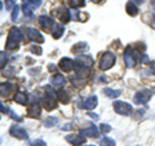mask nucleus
<instances>
[{"label":"nucleus","mask_w":155,"mask_h":146,"mask_svg":"<svg viewBox=\"0 0 155 146\" xmlns=\"http://www.w3.org/2000/svg\"><path fill=\"white\" fill-rule=\"evenodd\" d=\"M23 40V34L18 30L17 27H12L9 30L7 44H5V51H16L18 49V44Z\"/></svg>","instance_id":"f257e3e1"},{"label":"nucleus","mask_w":155,"mask_h":146,"mask_svg":"<svg viewBox=\"0 0 155 146\" xmlns=\"http://www.w3.org/2000/svg\"><path fill=\"white\" fill-rule=\"evenodd\" d=\"M57 96L54 95V92H53V89L51 88V87H47L45 88V98L43 100V106H44V109L48 110V111H51L53 109H56V106H57Z\"/></svg>","instance_id":"f03ea898"},{"label":"nucleus","mask_w":155,"mask_h":146,"mask_svg":"<svg viewBox=\"0 0 155 146\" xmlns=\"http://www.w3.org/2000/svg\"><path fill=\"white\" fill-rule=\"evenodd\" d=\"M114 64H115V55L113 52H105L100 60V69L102 71L109 70L114 66Z\"/></svg>","instance_id":"7ed1b4c3"},{"label":"nucleus","mask_w":155,"mask_h":146,"mask_svg":"<svg viewBox=\"0 0 155 146\" xmlns=\"http://www.w3.org/2000/svg\"><path fill=\"white\" fill-rule=\"evenodd\" d=\"M113 108L115 110V113H118L120 115H124V116L130 115L132 111H133L132 106H130L129 104H127V102H124V101H114Z\"/></svg>","instance_id":"20e7f679"},{"label":"nucleus","mask_w":155,"mask_h":146,"mask_svg":"<svg viewBox=\"0 0 155 146\" xmlns=\"http://www.w3.org/2000/svg\"><path fill=\"white\" fill-rule=\"evenodd\" d=\"M151 98V91L149 89H142V91H138L137 93L134 95V104L137 105H143V104H147Z\"/></svg>","instance_id":"39448f33"},{"label":"nucleus","mask_w":155,"mask_h":146,"mask_svg":"<svg viewBox=\"0 0 155 146\" xmlns=\"http://www.w3.org/2000/svg\"><path fill=\"white\" fill-rule=\"evenodd\" d=\"M26 36L30 41H34V43H39V44H41L43 41H44V36L40 34V31L36 30V28H32V27H27L26 28Z\"/></svg>","instance_id":"423d86ee"},{"label":"nucleus","mask_w":155,"mask_h":146,"mask_svg":"<svg viewBox=\"0 0 155 146\" xmlns=\"http://www.w3.org/2000/svg\"><path fill=\"white\" fill-rule=\"evenodd\" d=\"M52 14L58 19V21H61L62 23H66L71 19L70 11H67V9H65V8H57V9H54V11H52Z\"/></svg>","instance_id":"0eeeda50"},{"label":"nucleus","mask_w":155,"mask_h":146,"mask_svg":"<svg viewBox=\"0 0 155 146\" xmlns=\"http://www.w3.org/2000/svg\"><path fill=\"white\" fill-rule=\"evenodd\" d=\"M9 133H11L13 137L18 138V140H27L28 138V134L26 132V129L19 127L18 124H13L11 127V129H9Z\"/></svg>","instance_id":"6e6552de"},{"label":"nucleus","mask_w":155,"mask_h":146,"mask_svg":"<svg viewBox=\"0 0 155 146\" xmlns=\"http://www.w3.org/2000/svg\"><path fill=\"white\" fill-rule=\"evenodd\" d=\"M124 62H125V66L129 67V69H132V67L136 66L137 60H136L134 52L132 51V48L130 47H128L127 49H125V52H124Z\"/></svg>","instance_id":"1a4fd4ad"},{"label":"nucleus","mask_w":155,"mask_h":146,"mask_svg":"<svg viewBox=\"0 0 155 146\" xmlns=\"http://www.w3.org/2000/svg\"><path fill=\"white\" fill-rule=\"evenodd\" d=\"M65 140L67 141V142H70L71 145H74V146H80V145H83V144H85V136H83V134H78V133H75V134H67L66 137H65Z\"/></svg>","instance_id":"9d476101"},{"label":"nucleus","mask_w":155,"mask_h":146,"mask_svg":"<svg viewBox=\"0 0 155 146\" xmlns=\"http://www.w3.org/2000/svg\"><path fill=\"white\" fill-rule=\"evenodd\" d=\"M97 104H98V100H97L96 96H91L87 100H84L83 102H79V108L80 109H85V110H93Z\"/></svg>","instance_id":"9b49d317"},{"label":"nucleus","mask_w":155,"mask_h":146,"mask_svg":"<svg viewBox=\"0 0 155 146\" xmlns=\"http://www.w3.org/2000/svg\"><path fill=\"white\" fill-rule=\"evenodd\" d=\"M58 66H60V69L62 71L65 72H70L72 69H75V62L71 60V58H67V57H64L61 58L60 64H58Z\"/></svg>","instance_id":"f8f14e48"},{"label":"nucleus","mask_w":155,"mask_h":146,"mask_svg":"<svg viewBox=\"0 0 155 146\" xmlns=\"http://www.w3.org/2000/svg\"><path fill=\"white\" fill-rule=\"evenodd\" d=\"M38 19H39V23H40V26L44 28V30H47V31L53 30V27H54V25H56V22L53 21L51 17H47V16H40Z\"/></svg>","instance_id":"ddd939ff"},{"label":"nucleus","mask_w":155,"mask_h":146,"mask_svg":"<svg viewBox=\"0 0 155 146\" xmlns=\"http://www.w3.org/2000/svg\"><path fill=\"white\" fill-rule=\"evenodd\" d=\"M75 65L83 66V67H91L92 65H93V60L87 55H79L75 60Z\"/></svg>","instance_id":"4468645a"},{"label":"nucleus","mask_w":155,"mask_h":146,"mask_svg":"<svg viewBox=\"0 0 155 146\" xmlns=\"http://www.w3.org/2000/svg\"><path fill=\"white\" fill-rule=\"evenodd\" d=\"M40 113H41V109H40V105H39L38 102H32L31 105H28V108H27L28 116H31V118H39V116H40Z\"/></svg>","instance_id":"2eb2a0df"},{"label":"nucleus","mask_w":155,"mask_h":146,"mask_svg":"<svg viewBox=\"0 0 155 146\" xmlns=\"http://www.w3.org/2000/svg\"><path fill=\"white\" fill-rule=\"evenodd\" d=\"M51 83L53 87H57V88H62L66 84V78L62 74H54L51 78Z\"/></svg>","instance_id":"dca6fc26"},{"label":"nucleus","mask_w":155,"mask_h":146,"mask_svg":"<svg viewBox=\"0 0 155 146\" xmlns=\"http://www.w3.org/2000/svg\"><path fill=\"white\" fill-rule=\"evenodd\" d=\"M80 133L83 136H85V137L87 136H88V137H96V136L98 134V128H97L94 124H91L89 127L80 129Z\"/></svg>","instance_id":"f3484780"},{"label":"nucleus","mask_w":155,"mask_h":146,"mask_svg":"<svg viewBox=\"0 0 155 146\" xmlns=\"http://www.w3.org/2000/svg\"><path fill=\"white\" fill-rule=\"evenodd\" d=\"M89 49V47H88V44H87V43H84V41H79L78 43V44H75L74 47H72V53H79V55H81V53L83 52H87Z\"/></svg>","instance_id":"a211bd4d"},{"label":"nucleus","mask_w":155,"mask_h":146,"mask_svg":"<svg viewBox=\"0 0 155 146\" xmlns=\"http://www.w3.org/2000/svg\"><path fill=\"white\" fill-rule=\"evenodd\" d=\"M14 89V85L12 84V83L9 81H5V83H2V85H0V92H2V96H8L11 92Z\"/></svg>","instance_id":"6ab92c4d"},{"label":"nucleus","mask_w":155,"mask_h":146,"mask_svg":"<svg viewBox=\"0 0 155 146\" xmlns=\"http://www.w3.org/2000/svg\"><path fill=\"white\" fill-rule=\"evenodd\" d=\"M64 32H65L64 25H61V23H56L54 27H53V30H52V35H53L54 39H60L62 35H64Z\"/></svg>","instance_id":"aec40b11"},{"label":"nucleus","mask_w":155,"mask_h":146,"mask_svg":"<svg viewBox=\"0 0 155 146\" xmlns=\"http://www.w3.org/2000/svg\"><path fill=\"white\" fill-rule=\"evenodd\" d=\"M14 101L17 102V104L19 105H26L27 104V101H28V97L26 93H23V92H17L16 95H14Z\"/></svg>","instance_id":"412c9836"},{"label":"nucleus","mask_w":155,"mask_h":146,"mask_svg":"<svg viewBox=\"0 0 155 146\" xmlns=\"http://www.w3.org/2000/svg\"><path fill=\"white\" fill-rule=\"evenodd\" d=\"M125 9H127V13L129 14L130 17H134V16H137V14H138L137 4H134L133 2L127 3V5H125Z\"/></svg>","instance_id":"4be33fe9"},{"label":"nucleus","mask_w":155,"mask_h":146,"mask_svg":"<svg viewBox=\"0 0 155 146\" xmlns=\"http://www.w3.org/2000/svg\"><path fill=\"white\" fill-rule=\"evenodd\" d=\"M56 96H57V101L61 102V104H67V102H69V98H70L69 93H67L66 91H64V89L58 91L56 93Z\"/></svg>","instance_id":"5701e85b"},{"label":"nucleus","mask_w":155,"mask_h":146,"mask_svg":"<svg viewBox=\"0 0 155 146\" xmlns=\"http://www.w3.org/2000/svg\"><path fill=\"white\" fill-rule=\"evenodd\" d=\"M104 93H105V96L110 97V98H116V97H119L120 95H122V91H120V89L105 88V89H104Z\"/></svg>","instance_id":"b1692460"},{"label":"nucleus","mask_w":155,"mask_h":146,"mask_svg":"<svg viewBox=\"0 0 155 146\" xmlns=\"http://www.w3.org/2000/svg\"><path fill=\"white\" fill-rule=\"evenodd\" d=\"M67 4H69V7L71 8H81L85 5V0H67Z\"/></svg>","instance_id":"393cba45"},{"label":"nucleus","mask_w":155,"mask_h":146,"mask_svg":"<svg viewBox=\"0 0 155 146\" xmlns=\"http://www.w3.org/2000/svg\"><path fill=\"white\" fill-rule=\"evenodd\" d=\"M22 9H23V13H25L26 17H32V11H34V7L28 3H23L22 4Z\"/></svg>","instance_id":"a878e982"},{"label":"nucleus","mask_w":155,"mask_h":146,"mask_svg":"<svg viewBox=\"0 0 155 146\" xmlns=\"http://www.w3.org/2000/svg\"><path fill=\"white\" fill-rule=\"evenodd\" d=\"M57 121H58V119L56 118V116H49V118H47L45 121H44V127L51 128V127H53V125L57 124Z\"/></svg>","instance_id":"bb28decb"},{"label":"nucleus","mask_w":155,"mask_h":146,"mask_svg":"<svg viewBox=\"0 0 155 146\" xmlns=\"http://www.w3.org/2000/svg\"><path fill=\"white\" fill-rule=\"evenodd\" d=\"M100 145H101V146H115V141H114L113 138L104 137L102 140L100 141Z\"/></svg>","instance_id":"cd10ccee"},{"label":"nucleus","mask_w":155,"mask_h":146,"mask_svg":"<svg viewBox=\"0 0 155 146\" xmlns=\"http://www.w3.org/2000/svg\"><path fill=\"white\" fill-rule=\"evenodd\" d=\"M100 131H101V133L106 134V133H109L110 131H111V127H110L109 124H105V123H102V124H100Z\"/></svg>","instance_id":"c85d7f7f"},{"label":"nucleus","mask_w":155,"mask_h":146,"mask_svg":"<svg viewBox=\"0 0 155 146\" xmlns=\"http://www.w3.org/2000/svg\"><path fill=\"white\" fill-rule=\"evenodd\" d=\"M23 3L31 4L34 8H39V7L41 5V0H23Z\"/></svg>","instance_id":"c756f323"},{"label":"nucleus","mask_w":155,"mask_h":146,"mask_svg":"<svg viewBox=\"0 0 155 146\" xmlns=\"http://www.w3.org/2000/svg\"><path fill=\"white\" fill-rule=\"evenodd\" d=\"M16 2L17 0H5V7L8 11H13V8L16 7Z\"/></svg>","instance_id":"7c9ffc66"},{"label":"nucleus","mask_w":155,"mask_h":146,"mask_svg":"<svg viewBox=\"0 0 155 146\" xmlns=\"http://www.w3.org/2000/svg\"><path fill=\"white\" fill-rule=\"evenodd\" d=\"M30 51H31V52L34 53V55H38V56H40L41 53H43L41 48H40V47H38V45H35V44H34V45H31V47H30Z\"/></svg>","instance_id":"2f4dec72"},{"label":"nucleus","mask_w":155,"mask_h":146,"mask_svg":"<svg viewBox=\"0 0 155 146\" xmlns=\"http://www.w3.org/2000/svg\"><path fill=\"white\" fill-rule=\"evenodd\" d=\"M18 14H19V7L16 5L13 8V11H12V21H17V19H18Z\"/></svg>","instance_id":"473e14b6"},{"label":"nucleus","mask_w":155,"mask_h":146,"mask_svg":"<svg viewBox=\"0 0 155 146\" xmlns=\"http://www.w3.org/2000/svg\"><path fill=\"white\" fill-rule=\"evenodd\" d=\"M30 146H47V142L43 140H35V141H31Z\"/></svg>","instance_id":"72a5a7b5"},{"label":"nucleus","mask_w":155,"mask_h":146,"mask_svg":"<svg viewBox=\"0 0 155 146\" xmlns=\"http://www.w3.org/2000/svg\"><path fill=\"white\" fill-rule=\"evenodd\" d=\"M0 56H2V69H4V65H5L7 61H8L7 53L5 52H2V53H0Z\"/></svg>","instance_id":"f704fd0d"},{"label":"nucleus","mask_w":155,"mask_h":146,"mask_svg":"<svg viewBox=\"0 0 155 146\" xmlns=\"http://www.w3.org/2000/svg\"><path fill=\"white\" fill-rule=\"evenodd\" d=\"M9 116H11V118L12 119H14V120H17V121H22V118H19V116L17 115V114H14L13 113V111L11 110V111H9Z\"/></svg>","instance_id":"c9c22d12"},{"label":"nucleus","mask_w":155,"mask_h":146,"mask_svg":"<svg viewBox=\"0 0 155 146\" xmlns=\"http://www.w3.org/2000/svg\"><path fill=\"white\" fill-rule=\"evenodd\" d=\"M147 61H149V57L145 55V53H142V55H141V62H142V64H146Z\"/></svg>","instance_id":"e433bc0d"},{"label":"nucleus","mask_w":155,"mask_h":146,"mask_svg":"<svg viewBox=\"0 0 155 146\" xmlns=\"http://www.w3.org/2000/svg\"><path fill=\"white\" fill-rule=\"evenodd\" d=\"M150 71H151L153 74L155 75V61H151V62H150Z\"/></svg>","instance_id":"4c0bfd02"},{"label":"nucleus","mask_w":155,"mask_h":146,"mask_svg":"<svg viewBox=\"0 0 155 146\" xmlns=\"http://www.w3.org/2000/svg\"><path fill=\"white\" fill-rule=\"evenodd\" d=\"M88 115L91 116V118H93V119H96V120H98V119H100V116H98V115H96L94 113H89Z\"/></svg>","instance_id":"58836bf2"},{"label":"nucleus","mask_w":155,"mask_h":146,"mask_svg":"<svg viewBox=\"0 0 155 146\" xmlns=\"http://www.w3.org/2000/svg\"><path fill=\"white\" fill-rule=\"evenodd\" d=\"M130 2H133L134 4H140V5H141V4L143 3V0H130Z\"/></svg>","instance_id":"ea45409f"},{"label":"nucleus","mask_w":155,"mask_h":146,"mask_svg":"<svg viewBox=\"0 0 155 146\" xmlns=\"http://www.w3.org/2000/svg\"><path fill=\"white\" fill-rule=\"evenodd\" d=\"M151 26H153V28H155V14L153 16V22H151Z\"/></svg>","instance_id":"a19ab883"},{"label":"nucleus","mask_w":155,"mask_h":146,"mask_svg":"<svg viewBox=\"0 0 155 146\" xmlns=\"http://www.w3.org/2000/svg\"><path fill=\"white\" fill-rule=\"evenodd\" d=\"M71 127H70V125H65V127H62V129H64V131H69Z\"/></svg>","instance_id":"79ce46f5"},{"label":"nucleus","mask_w":155,"mask_h":146,"mask_svg":"<svg viewBox=\"0 0 155 146\" xmlns=\"http://www.w3.org/2000/svg\"><path fill=\"white\" fill-rule=\"evenodd\" d=\"M92 2H93V3H100L101 0H92Z\"/></svg>","instance_id":"37998d69"},{"label":"nucleus","mask_w":155,"mask_h":146,"mask_svg":"<svg viewBox=\"0 0 155 146\" xmlns=\"http://www.w3.org/2000/svg\"><path fill=\"white\" fill-rule=\"evenodd\" d=\"M151 4H153V7L155 8V0H153V3H151Z\"/></svg>","instance_id":"c03bdc74"},{"label":"nucleus","mask_w":155,"mask_h":146,"mask_svg":"<svg viewBox=\"0 0 155 146\" xmlns=\"http://www.w3.org/2000/svg\"><path fill=\"white\" fill-rule=\"evenodd\" d=\"M88 146H94V145H88Z\"/></svg>","instance_id":"a18cd8bd"}]
</instances>
